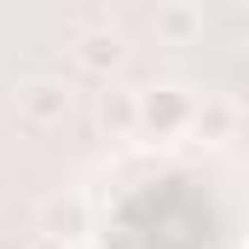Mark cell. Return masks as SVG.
<instances>
[{"label": "cell", "mask_w": 249, "mask_h": 249, "mask_svg": "<svg viewBox=\"0 0 249 249\" xmlns=\"http://www.w3.org/2000/svg\"><path fill=\"white\" fill-rule=\"evenodd\" d=\"M12 110H18V122H29V127H64L70 110H75V93L58 75H29V81L12 87Z\"/></svg>", "instance_id": "cell-1"}, {"label": "cell", "mask_w": 249, "mask_h": 249, "mask_svg": "<svg viewBox=\"0 0 249 249\" xmlns=\"http://www.w3.org/2000/svg\"><path fill=\"white\" fill-rule=\"evenodd\" d=\"M191 116H197V99H191L186 87H151V93H139V133H151V139H174V133H191Z\"/></svg>", "instance_id": "cell-2"}, {"label": "cell", "mask_w": 249, "mask_h": 249, "mask_svg": "<svg viewBox=\"0 0 249 249\" xmlns=\"http://www.w3.org/2000/svg\"><path fill=\"white\" fill-rule=\"evenodd\" d=\"M41 232H47V244H81V238L93 232V209H87V197H75V191L47 197V203H41Z\"/></svg>", "instance_id": "cell-3"}, {"label": "cell", "mask_w": 249, "mask_h": 249, "mask_svg": "<svg viewBox=\"0 0 249 249\" xmlns=\"http://www.w3.org/2000/svg\"><path fill=\"white\" fill-rule=\"evenodd\" d=\"M151 29H157V41H168V47H191V41L209 29V18H203V6H191V0H168V6L151 12Z\"/></svg>", "instance_id": "cell-4"}, {"label": "cell", "mask_w": 249, "mask_h": 249, "mask_svg": "<svg viewBox=\"0 0 249 249\" xmlns=\"http://www.w3.org/2000/svg\"><path fill=\"white\" fill-rule=\"evenodd\" d=\"M238 122H244V110H238L232 93H203V105H197V116H191V133L209 139V145H220V139L238 133Z\"/></svg>", "instance_id": "cell-5"}, {"label": "cell", "mask_w": 249, "mask_h": 249, "mask_svg": "<svg viewBox=\"0 0 249 249\" xmlns=\"http://www.w3.org/2000/svg\"><path fill=\"white\" fill-rule=\"evenodd\" d=\"M75 58H81V70H93V75H110L127 58V47H122V35L110 23H99V29H81L75 35Z\"/></svg>", "instance_id": "cell-6"}, {"label": "cell", "mask_w": 249, "mask_h": 249, "mask_svg": "<svg viewBox=\"0 0 249 249\" xmlns=\"http://www.w3.org/2000/svg\"><path fill=\"white\" fill-rule=\"evenodd\" d=\"M99 127H105L110 139L139 133V93H127V87H105V93H99Z\"/></svg>", "instance_id": "cell-7"}, {"label": "cell", "mask_w": 249, "mask_h": 249, "mask_svg": "<svg viewBox=\"0 0 249 249\" xmlns=\"http://www.w3.org/2000/svg\"><path fill=\"white\" fill-rule=\"evenodd\" d=\"M244 249H249V238H244Z\"/></svg>", "instance_id": "cell-8"}]
</instances>
